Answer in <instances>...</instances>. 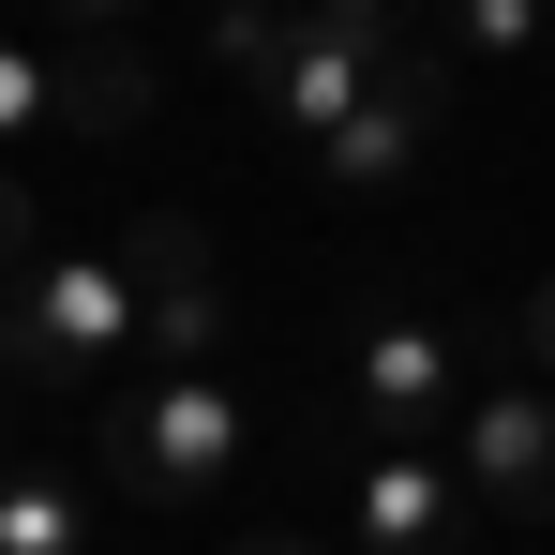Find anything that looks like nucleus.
<instances>
[{
    "label": "nucleus",
    "mask_w": 555,
    "mask_h": 555,
    "mask_svg": "<svg viewBox=\"0 0 555 555\" xmlns=\"http://www.w3.org/2000/svg\"><path fill=\"white\" fill-rule=\"evenodd\" d=\"M120 361H151L135 256H30L0 285V390L15 405H105Z\"/></svg>",
    "instance_id": "f257e3e1"
},
{
    "label": "nucleus",
    "mask_w": 555,
    "mask_h": 555,
    "mask_svg": "<svg viewBox=\"0 0 555 555\" xmlns=\"http://www.w3.org/2000/svg\"><path fill=\"white\" fill-rule=\"evenodd\" d=\"M241 451H256V421H241L225 375H120V405H105V436H91V465L135 495V511H210V495H241Z\"/></svg>",
    "instance_id": "f03ea898"
},
{
    "label": "nucleus",
    "mask_w": 555,
    "mask_h": 555,
    "mask_svg": "<svg viewBox=\"0 0 555 555\" xmlns=\"http://www.w3.org/2000/svg\"><path fill=\"white\" fill-rule=\"evenodd\" d=\"M346 390H361V436H375V451H436L465 405H480V361H465L436 315H361Z\"/></svg>",
    "instance_id": "7ed1b4c3"
},
{
    "label": "nucleus",
    "mask_w": 555,
    "mask_h": 555,
    "mask_svg": "<svg viewBox=\"0 0 555 555\" xmlns=\"http://www.w3.org/2000/svg\"><path fill=\"white\" fill-rule=\"evenodd\" d=\"M451 465L480 495V526H555V390L541 375H480V405L451 421Z\"/></svg>",
    "instance_id": "20e7f679"
},
{
    "label": "nucleus",
    "mask_w": 555,
    "mask_h": 555,
    "mask_svg": "<svg viewBox=\"0 0 555 555\" xmlns=\"http://www.w3.org/2000/svg\"><path fill=\"white\" fill-rule=\"evenodd\" d=\"M480 495L451 451H361V555H465Z\"/></svg>",
    "instance_id": "39448f33"
},
{
    "label": "nucleus",
    "mask_w": 555,
    "mask_h": 555,
    "mask_svg": "<svg viewBox=\"0 0 555 555\" xmlns=\"http://www.w3.org/2000/svg\"><path fill=\"white\" fill-rule=\"evenodd\" d=\"M436 120H451V76L436 61H390L375 76V105L315 151V181H346V195H390V181H421V151H436Z\"/></svg>",
    "instance_id": "423d86ee"
},
{
    "label": "nucleus",
    "mask_w": 555,
    "mask_h": 555,
    "mask_svg": "<svg viewBox=\"0 0 555 555\" xmlns=\"http://www.w3.org/2000/svg\"><path fill=\"white\" fill-rule=\"evenodd\" d=\"M135 300H151V375H210V331H225V300H210V256H195V225H135Z\"/></svg>",
    "instance_id": "0eeeda50"
},
{
    "label": "nucleus",
    "mask_w": 555,
    "mask_h": 555,
    "mask_svg": "<svg viewBox=\"0 0 555 555\" xmlns=\"http://www.w3.org/2000/svg\"><path fill=\"white\" fill-rule=\"evenodd\" d=\"M46 61H61V135H76V151H105V135L151 120V61H135V30H61Z\"/></svg>",
    "instance_id": "6e6552de"
},
{
    "label": "nucleus",
    "mask_w": 555,
    "mask_h": 555,
    "mask_svg": "<svg viewBox=\"0 0 555 555\" xmlns=\"http://www.w3.org/2000/svg\"><path fill=\"white\" fill-rule=\"evenodd\" d=\"M0 555H91V480L76 465H0Z\"/></svg>",
    "instance_id": "1a4fd4ad"
},
{
    "label": "nucleus",
    "mask_w": 555,
    "mask_h": 555,
    "mask_svg": "<svg viewBox=\"0 0 555 555\" xmlns=\"http://www.w3.org/2000/svg\"><path fill=\"white\" fill-rule=\"evenodd\" d=\"M46 135H61V61H46V46H0V181H15Z\"/></svg>",
    "instance_id": "9d476101"
},
{
    "label": "nucleus",
    "mask_w": 555,
    "mask_h": 555,
    "mask_svg": "<svg viewBox=\"0 0 555 555\" xmlns=\"http://www.w3.org/2000/svg\"><path fill=\"white\" fill-rule=\"evenodd\" d=\"M285 30H300L285 0H210V61H225L241 91H271V76H285Z\"/></svg>",
    "instance_id": "9b49d317"
},
{
    "label": "nucleus",
    "mask_w": 555,
    "mask_h": 555,
    "mask_svg": "<svg viewBox=\"0 0 555 555\" xmlns=\"http://www.w3.org/2000/svg\"><path fill=\"white\" fill-rule=\"evenodd\" d=\"M451 46H465V61H541L555 0H451Z\"/></svg>",
    "instance_id": "f8f14e48"
},
{
    "label": "nucleus",
    "mask_w": 555,
    "mask_h": 555,
    "mask_svg": "<svg viewBox=\"0 0 555 555\" xmlns=\"http://www.w3.org/2000/svg\"><path fill=\"white\" fill-rule=\"evenodd\" d=\"M30 256H46V241H30V181H0V285L30 271Z\"/></svg>",
    "instance_id": "ddd939ff"
},
{
    "label": "nucleus",
    "mask_w": 555,
    "mask_h": 555,
    "mask_svg": "<svg viewBox=\"0 0 555 555\" xmlns=\"http://www.w3.org/2000/svg\"><path fill=\"white\" fill-rule=\"evenodd\" d=\"M526 375L555 390V285H526Z\"/></svg>",
    "instance_id": "4468645a"
},
{
    "label": "nucleus",
    "mask_w": 555,
    "mask_h": 555,
    "mask_svg": "<svg viewBox=\"0 0 555 555\" xmlns=\"http://www.w3.org/2000/svg\"><path fill=\"white\" fill-rule=\"evenodd\" d=\"M46 15H61V30H135L151 0H46Z\"/></svg>",
    "instance_id": "2eb2a0df"
},
{
    "label": "nucleus",
    "mask_w": 555,
    "mask_h": 555,
    "mask_svg": "<svg viewBox=\"0 0 555 555\" xmlns=\"http://www.w3.org/2000/svg\"><path fill=\"white\" fill-rule=\"evenodd\" d=\"M241 555H315V541H300V526H256V541H241Z\"/></svg>",
    "instance_id": "dca6fc26"
},
{
    "label": "nucleus",
    "mask_w": 555,
    "mask_h": 555,
    "mask_svg": "<svg viewBox=\"0 0 555 555\" xmlns=\"http://www.w3.org/2000/svg\"><path fill=\"white\" fill-rule=\"evenodd\" d=\"M0 436H15V405H0ZM0 465H15V451H0Z\"/></svg>",
    "instance_id": "f3484780"
}]
</instances>
